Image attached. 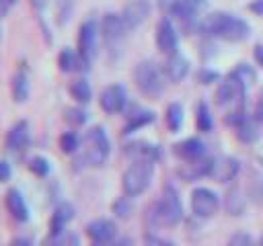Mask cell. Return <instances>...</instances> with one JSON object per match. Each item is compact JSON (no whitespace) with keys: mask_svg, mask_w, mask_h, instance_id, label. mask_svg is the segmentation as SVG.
<instances>
[{"mask_svg":"<svg viewBox=\"0 0 263 246\" xmlns=\"http://www.w3.org/2000/svg\"><path fill=\"white\" fill-rule=\"evenodd\" d=\"M199 29L205 35L220 37L226 41H245L251 35L249 23L240 16L230 14V12H212V14L203 16Z\"/></svg>","mask_w":263,"mask_h":246,"instance_id":"6da1fadb","label":"cell"},{"mask_svg":"<svg viewBox=\"0 0 263 246\" xmlns=\"http://www.w3.org/2000/svg\"><path fill=\"white\" fill-rule=\"evenodd\" d=\"M183 217V205L181 199L175 191V187L166 184L162 189V195L158 201H154L150 205V209L146 211V219L150 221V225L158 228V225H175L179 223Z\"/></svg>","mask_w":263,"mask_h":246,"instance_id":"7a4b0ae2","label":"cell"},{"mask_svg":"<svg viewBox=\"0 0 263 246\" xmlns=\"http://www.w3.org/2000/svg\"><path fill=\"white\" fill-rule=\"evenodd\" d=\"M109 137L105 133L103 127H90L82 139V154H80V162L88 164V166H101L107 156H109Z\"/></svg>","mask_w":263,"mask_h":246,"instance_id":"3957f363","label":"cell"},{"mask_svg":"<svg viewBox=\"0 0 263 246\" xmlns=\"http://www.w3.org/2000/svg\"><path fill=\"white\" fill-rule=\"evenodd\" d=\"M134 80H136V86L142 94L150 96V98H156L162 94L164 90V72L150 59H144L136 66L134 70Z\"/></svg>","mask_w":263,"mask_h":246,"instance_id":"277c9868","label":"cell"},{"mask_svg":"<svg viewBox=\"0 0 263 246\" xmlns=\"http://www.w3.org/2000/svg\"><path fill=\"white\" fill-rule=\"evenodd\" d=\"M152 176H154V164L152 162H132L121 176L123 193L127 197H136V195L144 193L150 187Z\"/></svg>","mask_w":263,"mask_h":246,"instance_id":"5b68a950","label":"cell"},{"mask_svg":"<svg viewBox=\"0 0 263 246\" xmlns=\"http://www.w3.org/2000/svg\"><path fill=\"white\" fill-rule=\"evenodd\" d=\"M220 207V199L212 189L197 187L191 193V209L197 217H212Z\"/></svg>","mask_w":263,"mask_h":246,"instance_id":"8992f818","label":"cell"},{"mask_svg":"<svg viewBox=\"0 0 263 246\" xmlns=\"http://www.w3.org/2000/svg\"><path fill=\"white\" fill-rule=\"evenodd\" d=\"M97 37H99V29L95 20H86L80 25L78 29V55L86 61H90L97 53Z\"/></svg>","mask_w":263,"mask_h":246,"instance_id":"52a82bcc","label":"cell"},{"mask_svg":"<svg viewBox=\"0 0 263 246\" xmlns=\"http://www.w3.org/2000/svg\"><path fill=\"white\" fill-rule=\"evenodd\" d=\"M99 102H101V109L105 113H109V115L121 113L125 109V102H127L125 88L119 86V84H111V86L103 88V92L99 96Z\"/></svg>","mask_w":263,"mask_h":246,"instance_id":"ba28073f","label":"cell"},{"mask_svg":"<svg viewBox=\"0 0 263 246\" xmlns=\"http://www.w3.org/2000/svg\"><path fill=\"white\" fill-rule=\"evenodd\" d=\"M150 14V2L148 0H132L123 6L121 18L125 23V29H136L140 27Z\"/></svg>","mask_w":263,"mask_h":246,"instance_id":"9c48e42d","label":"cell"},{"mask_svg":"<svg viewBox=\"0 0 263 246\" xmlns=\"http://www.w3.org/2000/svg\"><path fill=\"white\" fill-rule=\"evenodd\" d=\"M86 234L95 244H111L117 238V225L111 219H95L86 225Z\"/></svg>","mask_w":263,"mask_h":246,"instance_id":"30bf717a","label":"cell"},{"mask_svg":"<svg viewBox=\"0 0 263 246\" xmlns=\"http://www.w3.org/2000/svg\"><path fill=\"white\" fill-rule=\"evenodd\" d=\"M156 47L166 55L175 53V49H177V31L168 18H162L156 25Z\"/></svg>","mask_w":263,"mask_h":246,"instance_id":"8fae6325","label":"cell"},{"mask_svg":"<svg viewBox=\"0 0 263 246\" xmlns=\"http://www.w3.org/2000/svg\"><path fill=\"white\" fill-rule=\"evenodd\" d=\"M238 172V162L230 156H222V158H214L210 176L216 182H230Z\"/></svg>","mask_w":263,"mask_h":246,"instance_id":"7c38bea8","label":"cell"},{"mask_svg":"<svg viewBox=\"0 0 263 246\" xmlns=\"http://www.w3.org/2000/svg\"><path fill=\"white\" fill-rule=\"evenodd\" d=\"M173 152H175L181 160L193 162V160H199V158L205 156V146H203V141L197 139V137H187V139L175 144V146H173Z\"/></svg>","mask_w":263,"mask_h":246,"instance_id":"4fadbf2b","label":"cell"},{"mask_svg":"<svg viewBox=\"0 0 263 246\" xmlns=\"http://www.w3.org/2000/svg\"><path fill=\"white\" fill-rule=\"evenodd\" d=\"M125 23L121 18V14H115V12H107L101 20V33L103 37L109 41V43H115L119 41L123 35H125Z\"/></svg>","mask_w":263,"mask_h":246,"instance_id":"5bb4252c","label":"cell"},{"mask_svg":"<svg viewBox=\"0 0 263 246\" xmlns=\"http://www.w3.org/2000/svg\"><path fill=\"white\" fill-rule=\"evenodd\" d=\"M242 94H245V88L228 76V80H224L216 90V102L220 107H228V105H234V102L242 100Z\"/></svg>","mask_w":263,"mask_h":246,"instance_id":"9a60e30c","label":"cell"},{"mask_svg":"<svg viewBox=\"0 0 263 246\" xmlns=\"http://www.w3.org/2000/svg\"><path fill=\"white\" fill-rule=\"evenodd\" d=\"M205 6H208V0H173L168 10L173 16L187 20V18H193L195 14H199Z\"/></svg>","mask_w":263,"mask_h":246,"instance_id":"2e32d148","label":"cell"},{"mask_svg":"<svg viewBox=\"0 0 263 246\" xmlns=\"http://www.w3.org/2000/svg\"><path fill=\"white\" fill-rule=\"evenodd\" d=\"M134 162H154L156 158H158V148L156 146H152V144H148V141H132V144H127L125 146V150H123Z\"/></svg>","mask_w":263,"mask_h":246,"instance_id":"e0dca14e","label":"cell"},{"mask_svg":"<svg viewBox=\"0 0 263 246\" xmlns=\"http://www.w3.org/2000/svg\"><path fill=\"white\" fill-rule=\"evenodd\" d=\"M187 72H189V61L179 51H175V53H171L166 57V61H164V74H166V78L171 82H181L187 76Z\"/></svg>","mask_w":263,"mask_h":246,"instance_id":"ac0fdd59","label":"cell"},{"mask_svg":"<svg viewBox=\"0 0 263 246\" xmlns=\"http://www.w3.org/2000/svg\"><path fill=\"white\" fill-rule=\"evenodd\" d=\"M27 141H29V125H27V121H16L6 133V139H4L6 150L18 152L27 146Z\"/></svg>","mask_w":263,"mask_h":246,"instance_id":"d6986e66","label":"cell"},{"mask_svg":"<svg viewBox=\"0 0 263 246\" xmlns=\"http://www.w3.org/2000/svg\"><path fill=\"white\" fill-rule=\"evenodd\" d=\"M6 209H8V213L16 219V221H27V217H29V209H27V203H25V199H23V195L16 191V189H10L8 193H6Z\"/></svg>","mask_w":263,"mask_h":246,"instance_id":"ffe728a7","label":"cell"},{"mask_svg":"<svg viewBox=\"0 0 263 246\" xmlns=\"http://www.w3.org/2000/svg\"><path fill=\"white\" fill-rule=\"evenodd\" d=\"M212 164H214V158H210V156H203V158H199V160L187 162L185 168L181 170V176L187 178V180H193V178H197V176H210Z\"/></svg>","mask_w":263,"mask_h":246,"instance_id":"44dd1931","label":"cell"},{"mask_svg":"<svg viewBox=\"0 0 263 246\" xmlns=\"http://www.w3.org/2000/svg\"><path fill=\"white\" fill-rule=\"evenodd\" d=\"M245 205H247V199L240 191V187H230L224 195V209L230 213V215H242L245 213Z\"/></svg>","mask_w":263,"mask_h":246,"instance_id":"7402d4cb","label":"cell"},{"mask_svg":"<svg viewBox=\"0 0 263 246\" xmlns=\"http://www.w3.org/2000/svg\"><path fill=\"white\" fill-rule=\"evenodd\" d=\"M74 217V207L70 203H60L51 215V223H49V234H58L66 230V223Z\"/></svg>","mask_w":263,"mask_h":246,"instance_id":"603a6c76","label":"cell"},{"mask_svg":"<svg viewBox=\"0 0 263 246\" xmlns=\"http://www.w3.org/2000/svg\"><path fill=\"white\" fill-rule=\"evenodd\" d=\"M58 66L62 72H72V70H86L88 61L82 59L78 53H74L72 49H64L60 55H58Z\"/></svg>","mask_w":263,"mask_h":246,"instance_id":"cb8c5ba5","label":"cell"},{"mask_svg":"<svg viewBox=\"0 0 263 246\" xmlns=\"http://www.w3.org/2000/svg\"><path fill=\"white\" fill-rule=\"evenodd\" d=\"M12 96L16 102H25L29 96V76L25 68H18L12 76Z\"/></svg>","mask_w":263,"mask_h":246,"instance_id":"d4e9b609","label":"cell"},{"mask_svg":"<svg viewBox=\"0 0 263 246\" xmlns=\"http://www.w3.org/2000/svg\"><path fill=\"white\" fill-rule=\"evenodd\" d=\"M236 137L245 144H253L257 137H259V125L255 119H242L238 125H236Z\"/></svg>","mask_w":263,"mask_h":246,"instance_id":"484cf974","label":"cell"},{"mask_svg":"<svg viewBox=\"0 0 263 246\" xmlns=\"http://www.w3.org/2000/svg\"><path fill=\"white\" fill-rule=\"evenodd\" d=\"M152 121H154V113H152V111H136V113H132V115L127 117V123H125L123 131H125V133H132V131H136L138 127H144V125H148V123H152Z\"/></svg>","mask_w":263,"mask_h":246,"instance_id":"4316f807","label":"cell"},{"mask_svg":"<svg viewBox=\"0 0 263 246\" xmlns=\"http://www.w3.org/2000/svg\"><path fill=\"white\" fill-rule=\"evenodd\" d=\"M164 119H166V127H168L171 131L181 129V125H183V107H181L179 102H171V105L166 107Z\"/></svg>","mask_w":263,"mask_h":246,"instance_id":"83f0119b","label":"cell"},{"mask_svg":"<svg viewBox=\"0 0 263 246\" xmlns=\"http://www.w3.org/2000/svg\"><path fill=\"white\" fill-rule=\"evenodd\" d=\"M230 78H232L234 82H238V84L247 90V86L255 80V72H253V68H251V66L240 64V66H236V70H232V72H230Z\"/></svg>","mask_w":263,"mask_h":246,"instance_id":"f1b7e54d","label":"cell"},{"mask_svg":"<svg viewBox=\"0 0 263 246\" xmlns=\"http://www.w3.org/2000/svg\"><path fill=\"white\" fill-rule=\"evenodd\" d=\"M195 125H197V129H199V131H212V127H214V119H212L210 107H208L205 102H199V105H197Z\"/></svg>","mask_w":263,"mask_h":246,"instance_id":"f546056e","label":"cell"},{"mask_svg":"<svg viewBox=\"0 0 263 246\" xmlns=\"http://www.w3.org/2000/svg\"><path fill=\"white\" fill-rule=\"evenodd\" d=\"M70 94H72V98L78 100V102H88V100H90V86H88V82L82 80V78L74 80V82L70 84Z\"/></svg>","mask_w":263,"mask_h":246,"instance_id":"4dcf8cb0","label":"cell"},{"mask_svg":"<svg viewBox=\"0 0 263 246\" xmlns=\"http://www.w3.org/2000/svg\"><path fill=\"white\" fill-rule=\"evenodd\" d=\"M78 240L74 234L70 232H58V234H49V238L45 240V246H76Z\"/></svg>","mask_w":263,"mask_h":246,"instance_id":"1f68e13d","label":"cell"},{"mask_svg":"<svg viewBox=\"0 0 263 246\" xmlns=\"http://www.w3.org/2000/svg\"><path fill=\"white\" fill-rule=\"evenodd\" d=\"M247 193H249V197H251V201H253L255 205L263 207V178H261V176H253V178H251Z\"/></svg>","mask_w":263,"mask_h":246,"instance_id":"d6a6232c","label":"cell"},{"mask_svg":"<svg viewBox=\"0 0 263 246\" xmlns=\"http://www.w3.org/2000/svg\"><path fill=\"white\" fill-rule=\"evenodd\" d=\"M60 148H62V152H66V154L76 152V150L80 148V139H78V135L72 133V131L62 133V135H60Z\"/></svg>","mask_w":263,"mask_h":246,"instance_id":"836d02e7","label":"cell"},{"mask_svg":"<svg viewBox=\"0 0 263 246\" xmlns=\"http://www.w3.org/2000/svg\"><path fill=\"white\" fill-rule=\"evenodd\" d=\"M64 119H66L72 127H78V125H82V123L86 121V113H84L82 109H78V107H70V109L64 111Z\"/></svg>","mask_w":263,"mask_h":246,"instance_id":"e575fe53","label":"cell"},{"mask_svg":"<svg viewBox=\"0 0 263 246\" xmlns=\"http://www.w3.org/2000/svg\"><path fill=\"white\" fill-rule=\"evenodd\" d=\"M29 168H31V172H35L37 176H45V174L49 172V162H47L43 156H33V158L29 160Z\"/></svg>","mask_w":263,"mask_h":246,"instance_id":"d590c367","label":"cell"},{"mask_svg":"<svg viewBox=\"0 0 263 246\" xmlns=\"http://www.w3.org/2000/svg\"><path fill=\"white\" fill-rule=\"evenodd\" d=\"M132 203L125 199V197H121L119 201H115L113 203V211H115V215L117 217H121V219H125V217H129V213H132Z\"/></svg>","mask_w":263,"mask_h":246,"instance_id":"8d00e7d4","label":"cell"},{"mask_svg":"<svg viewBox=\"0 0 263 246\" xmlns=\"http://www.w3.org/2000/svg\"><path fill=\"white\" fill-rule=\"evenodd\" d=\"M226 246H253V238L247 232H236V234L230 236Z\"/></svg>","mask_w":263,"mask_h":246,"instance_id":"74e56055","label":"cell"},{"mask_svg":"<svg viewBox=\"0 0 263 246\" xmlns=\"http://www.w3.org/2000/svg\"><path fill=\"white\" fill-rule=\"evenodd\" d=\"M144 246H177V244L171 242V240H164V238H160V236L146 234V236H144Z\"/></svg>","mask_w":263,"mask_h":246,"instance_id":"f35d334b","label":"cell"},{"mask_svg":"<svg viewBox=\"0 0 263 246\" xmlns=\"http://www.w3.org/2000/svg\"><path fill=\"white\" fill-rule=\"evenodd\" d=\"M253 119L257 123H263V90L259 92L257 96V102H255V111H253Z\"/></svg>","mask_w":263,"mask_h":246,"instance_id":"ab89813d","label":"cell"},{"mask_svg":"<svg viewBox=\"0 0 263 246\" xmlns=\"http://www.w3.org/2000/svg\"><path fill=\"white\" fill-rule=\"evenodd\" d=\"M10 178V164L6 160H0V182Z\"/></svg>","mask_w":263,"mask_h":246,"instance_id":"60d3db41","label":"cell"},{"mask_svg":"<svg viewBox=\"0 0 263 246\" xmlns=\"http://www.w3.org/2000/svg\"><path fill=\"white\" fill-rule=\"evenodd\" d=\"M249 10L259 14V16H263V0H251L249 2Z\"/></svg>","mask_w":263,"mask_h":246,"instance_id":"b9f144b4","label":"cell"},{"mask_svg":"<svg viewBox=\"0 0 263 246\" xmlns=\"http://www.w3.org/2000/svg\"><path fill=\"white\" fill-rule=\"evenodd\" d=\"M10 246H33L27 238H14L12 242H10Z\"/></svg>","mask_w":263,"mask_h":246,"instance_id":"7bdbcfd3","label":"cell"},{"mask_svg":"<svg viewBox=\"0 0 263 246\" xmlns=\"http://www.w3.org/2000/svg\"><path fill=\"white\" fill-rule=\"evenodd\" d=\"M214 78H218V74H214V72H203V74H201L203 84H208V80H214Z\"/></svg>","mask_w":263,"mask_h":246,"instance_id":"ee69618b","label":"cell"},{"mask_svg":"<svg viewBox=\"0 0 263 246\" xmlns=\"http://www.w3.org/2000/svg\"><path fill=\"white\" fill-rule=\"evenodd\" d=\"M92 246H109V244H95V242H92Z\"/></svg>","mask_w":263,"mask_h":246,"instance_id":"f6af8a7d","label":"cell"},{"mask_svg":"<svg viewBox=\"0 0 263 246\" xmlns=\"http://www.w3.org/2000/svg\"><path fill=\"white\" fill-rule=\"evenodd\" d=\"M259 246H263V238H261V240H259Z\"/></svg>","mask_w":263,"mask_h":246,"instance_id":"bcb514c9","label":"cell"},{"mask_svg":"<svg viewBox=\"0 0 263 246\" xmlns=\"http://www.w3.org/2000/svg\"><path fill=\"white\" fill-rule=\"evenodd\" d=\"M8 2H10V4H14V2H16V0H8Z\"/></svg>","mask_w":263,"mask_h":246,"instance_id":"7dc6e473","label":"cell"}]
</instances>
